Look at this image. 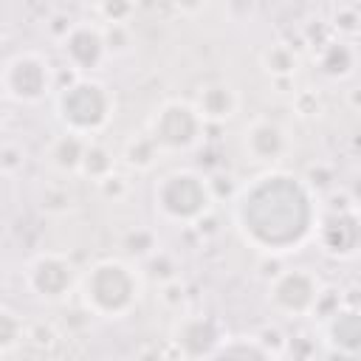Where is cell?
<instances>
[{"instance_id":"obj_1","label":"cell","mask_w":361,"mask_h":361,"mask_svg":"<svg viewBox=\"0 0 361 361\" xmlns=\"http://www.w3.org/2000/svg\"><path fill=\"white\" fill-rule=\"evenodd\" d=\"M237 220L245 240L262 251H290L313 226L310 195L293 175H262L240 195Z\"/></svg>"},{"instance_id":"obj_2","label":"cell","mask_w":361,"mask_h":361,"mask_svg":"<svg viewBox=\"0 0 361 361\" xmlns=\"http://www.w3.org/2000/svg\"><path fill=\"white\" fill-rule=\"evenodd\" d=\"M82 293L93 313L121 316L135 305L141 282L138 274L121 259H102L82 276Z\"/></svg>"},{"instance_id":"obj_3","label":"cell","mask_w":361,"mask_h":361,"mask_svg":"<svg viewBox=\"0 0 361 361\" xmlns=\"http://www.w3.org/2000/svg\"><path fill=\"white\" fill-rule=\"evenodd\" d=\"M113 110V99L104 85L93 79H79L71 87L59 93V116L68 124V130L87 135L107 124Z\"/></svg>"},{"instance_id":"obj_4","label":"cell","mask_w":361,"mask_h":361,"mask_svg":"<svg viewBox=\"0 0 361 361\" xmlns=\"http://www.w3.org/2000/svg\"><path fill=\"white\" fill-rule=\"evenodd\" d=\"M155 203L169 220L186 223V220H197L209 209L212 195L200 175L189 169H175L164 175L161 183L155 186Z\"/></svg>"},{"instance_id":"obj_5","label":"cell","mask_w":361,"mask_h":361,"mask_svg":"<svg viewBox=\"0 0 361 361\" xmlns=\"http://www.w3.org/2000/svg\"><path fill=\"white\" fill-rule=\"evenodd\" d=\"M200 130L203 116L197 113V107L183 102H166L149 124V135L161 149H189L200 138Z\"/></svg>"},{"instance_id":"obj_6","label":"cell","mask_w":361,"mask_h":361,"mask_svg":"<svg viewBox=\"0 0 361 361\" xmlns=\"http://www.w3.org/2000/svg\"><path fill=\"white\" fill-rule=\"evenodd\" d=\"M3 87L14 102H39L51 87V65L37 54H17L6 62Z\"/></svg>"},{"instance_id":"obj_7","label":"cell","mask_w":361,"mask_h":361,"mask_svg":"<svg viewBox=\"0 0 361 361\" xmlns=\"http://www.w3.org/2000/svg\"><path fill=\"white\" fill-rule=\"evenodd\" d=\"M28 285L37 296L45 299H62L73 288V268L65 257L59 254H39L28 265Z\"/></svg>"},{"instance_id":"obj_8","label":"cell","mask_w":361,"mask_h":361,"mask_svg":"<svg viewBox=\"0 0 361 361\" xmlns=\"http://www.w3.org/2000/svg\"><path fill=\"white\" fill-rule=\"evenodd\" d=\"M271 296H274V302L282 310H288V313H305V310L316 307V302H319V282L305 268H296V271L282 274L271 285Z\"/></svg>"},{"instance_id":"obj_9","label":"cell","mask_w":361,"mask_h":361,"mask_svg":"<svg viewBox=\"0 0 361 361\" xmlns=\"http://www.w3.org/2000/svg\"><path fill=\"white\" fill-rule=\"evenodd\" d=\"M107 45H104V34L99 28L90 25H76L71 28V34L65 37V56L76 71H87L96 68L104 56Z\"/></svg>"},{"instance_id":"obj_10","label":"cell","mask_w":361,"mask_h":361,"mask_svg":"<svg viewBox=\"0 0 361 361\" xmlns=\"http://www.w3.org/2000/svg\"><path fill=\"white\" fill-rule=\"evenodd\" d=\"M288 149V138L279 124L259 118L245 130V152L254 161H276Z\"/></svg>"},{"instance_id":"obj_11","label":"cell","mask_w":361,"mask_h":361,"mask_svg":"<svg viewBox=\"0 0 361 361\" xmlns=\"http://www.w3.org/2000/svg\"><path fill=\"white\" fill-rule=\"evenodd\" d=\"M361 240V217L355 214H330L322 223V243L333 254H353Z\"/></svg>"},{"instance_id":"obj_12","label":"cell","mask_w":361,"mask_h":361,"mask_svg":"<svg viewBox=\"0 0 361 361\" xmlns=\"http://www.w3.org/2000/svg\"><path fill=\"white\" fill-rule=\"evenodd\" d=\"M237 110V93L231 85H209L197 93V113L212 121H223V118H231Z\"/></svg>"},{"instance_id":"obj_13","label":"cell","mask_w":361,"mask_h":361,"mask_svg":"<svg viewBox=\"0 0 361 361\" xmlns=\"http://www.w3.org/2000/svg\"><path fill=\"white\" fill-rule=\"evenodd\" d=\"M85 149H87V141L79 133L68 130V135H62V138L54 141V147H51V164L56 169H62V172H73V169L82 166Z\"/></svg>"},{"instance_id":"obj_14","label":"cell","mask_w":361,"mask_h":361,"mask_svg":"<svg viewBox=\"0 0 361 361\" xmlns=\"http://www.w3.org/2000/svg\"><path fill=\"white\" fill-rule=\"evenodd\" d=\"M79 169L85 175L96 178V180H104L107 175H113V155H110V149H104L102 144H90L87 141V149H85V158H82Z\"/></svg>"},{"instance_id":"obj_15","label":"cell","mask_w":361,"mask_h":361,"mask_svg":"<svg viewBox=\"0 0 361 361\" xmlns=\"http://www.w3.org/2000/svg\"><path fill=\"white\" fill-rule=\"evenodd\" d=\"M330 333H333V338L341 341V344H358V341H361V313H355V310L333 313Z\"/></svg>"},{"instance_id":"obj_16","label":"cell","mask_w":361,"mask_h":361,"mask_svg":"<svg viewBox=\"0 0 361 361\" xmlns=\"http://www.w3.org/2000/svg\"><path fill=\"white\" fill-rule=\"evenodd\" d=\"M322 71L330 73V76H347L353 71V51L344 45V42H336V45H327L322 59H319Z\"/></svg>"},{"instance_id":"obj_17","label":"cell","mask_w":361,"mask_h":361,"mask_svg":"<svg viewBox=\"0 0 361 361\" xmlns=\"http://www.w3.org/2000/svg\"><path fill=\"white\" fill-rule=\"evenodd\" d=\"M262 65H265V71L274 73V76H290V73L296 71V56H293L290 48L274 45V48H268V51L262 54Z\"/></svg>"},{"instance_id":"obj_18","label":"cell","mask_w":361,"mask_h":361,"mask_svg":"<svg viewBox=\"0 0 361 361\" xmlns=\"http://www.w3.org/2000/svg\"><path fill=\"white\" fill-rule=\"evenodd\" d=\"M155 152H158V144H155V138H152V135H141V138H133V141L127 144V152H124V158H127L133 166H138V169H147V166L152 164Z\"/></svg>"},{"instance_id":"obj_19","label":"cell","mask_w":361,"mask_h":361,"mask_svg":"<svg viewBox=\"0 0 361 361\" xmlns=\"http://www.w3.org/2000/svg\"><path fill=\"white\" fill-rule=\"evenodd\" d=\"M99 11L107 23H124L133 14V0H99Z\"/></svg>"},{"instance_id":"obj_20","label":"cell","mask_w":361,"mask_h":361,"mask_svg":"<svg viewBox=\"0 0 361 361\" xmlns=\"http://www.w3.org/2000/svg\"><path fill=\"white\" fill-rule=\"evenodd\" d=\"M175 6H178L180 11H189V14H195V11H200V8L206 6V0H175Z\"/></svg>"},{"instance_id":"obj_21","label":"cell","mask_w":361,"mask_h":361,"mask_svg":"<svg viewBox=\"0 0 361 361\" xmlns=\"http://www.w3.org/2000/svg\"><path fill=\"white\" fill-rule=\"evenodd\" d=\"M353 197H355V200L361 203V175H358V178L353 180Z\"/></svg>"}]
</instances>
